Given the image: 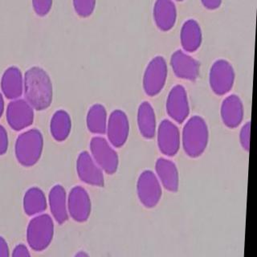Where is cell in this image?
<instances>
[{"label":"cell","instance_id":"obj_13","mask_svg":"<svg viewBox=\"0 0 257 257\" xmlns=\"http://www.w3.org/2000/svg\"><path fill=\"white\" fill-rule=\"evenodd\" d=\"M130 121L124 111L116 109L111 112L107 123L106 134L108 142L115 148L122 147L130 135Z\"/></svg>","mask_w":257,"mask_h":257},{"label":"cell","instance_id":"obj_14","mask_svg":"<svg viewBox=\"0 0 257 257\" xmlns=\"http://www.w3.org/2000/svg\"><path fill=\"white\" fill-rule=\"evenodd\" d=\"M76 172L84 183L94 187H104V171L88 151H83L79 155L76 160Z\"/></svg>","mask_w":257,"mask_h":257},{"label":"cell","instance_id":"obj_9","mask_svg":"<svg viewBox=\"0 0 257 257\" xmlns=\"http://www.w3.org/2000/svg\"><path fill=\"white\" fill-rule=\"evenodd\" d=\"M34 108L24 99L12 100L7 108L6 117L9 126L15 131H23L34 121Z\"/></svg>","mask_w":257,"mask_h":257},{"label":"cell","instance_id":"obj_5","mask_svg":"<svg viewBox=\"0 0 257 257\" xmlns=\"http://www.w3.org/2000/svg\"><path fill=\"white\" fill-rule=\"evenodd\" d=\"M168 67L164 57L155 56L150 61L143 76V89L149 96L159 95L167 83Z\"/></svg>","mask_w":257,"mask_h":257},{"label":"cell","instance_id":"obj_33","mask_svg":"<svg viewBox=\"0 0 257 257\" xmlns=\"http://www.w3.org/2000/svg\"><path fill=\"white\" fill-rule=\"evenodd\" d=\"M5 108V102H4V95L0 92V118L2 117Z\"/></svg>","mask_w":257,"mask_h":257},{"label":"cell","instance_id":"obj_2","mask_svg":"<svg viewBox=\"0 0 257 257\" xmlns=\"http://www.w3.org/2000/svg\"><path fill=\"white\" fill-rule=\"evenodd\" d=\"M209 142V130L206 120L200 116L188 119L182 133L183 150L187 156L199 158L207 149Z\"/></svg>","mask_w":257,"mask_h":257},{"label":"cell","instance_id":"obj_31","mask_svg":"<svg viewBox=\"0 0 257 257\" xmlns=\"http://www.w3.org/2000/svg\"><path fill=\"white\" fill-rule=\"evenodd\" d=\"M201 3L208 10H216L221 6L223 0H201Z\"/></svg>","mask_w":257,"mask_h":257},{"label":"cell","instance_id":"obj_12","mask_svg":"<svg viewBox=\"0 0 257 257\" xmlns=\"http://www.w3.org/2000/svg\"><path fill=\"white\" fill-rule=\"evenodd\" d=\"M159 151L166 156L173 157L179 152L181 135L179 127L171 120L165 119L157 130Z\"/></svg>","mask_w":257,"mask_h":257},{"label":"cell","instance_id":"obj_17","mask_svg":"<svg viewBox=\"0 0 257 257\" xmlns=\"http://www.w3.org/2000/svg\"><path fill=\"white\" fill-rule=\"evenodd\" d=\"M24 78L22 72L16 66L7 68L1 78L3 95L9 100L20 98L24 93Z\"/></svg>","mask_w":257,"mask_h":257},{"label":"cell","instance_id":"obj_20","mask_svg":"<svg viewBox=\"0 0 257 257\" xmlns=\"http://www.w3.org/2000/svg\"><path fill=\"white\" fill-rule=\"evenodd\" d=\"M48 203L55 220L63 224L68 219V197L61 185H55L48 195Z\"/></svg>","mask_w":257,"mask_h":257},{"label":"cell","instance_id":"obj_24","mask_svg":"<svg viewBox=\"0 0 257 257\" xmlns=\"http://www.w3.org/2000/svg\"><path fill=\"white\" fill-rule=\"evenodd\" d=\"M72 119L68 112L63 109L56 111L52 115L50 131L52 138L59 143L68 139L72 131Z\"/></svg>","mask_w":257,"mask_h":257},{"label":"cell","instance_id":"obj_32","mask_svg":"<svg viewBox=\"0 0 257 257\" xmlns=\"http://www.w3.org/2000/svg\"><path fill=\"white\" fill-rule=\"evenodd\" d=\"M10 255V249L8 242L4 237L0 236V257H8Z\"/></svg>","mask_w":257,"mask_h":257},{"label":"cell","instance_id":"obj_19","mask_svg":"<svg viewBox=\"0 0 257 257\" xmlns=\"http://www.w3.org/2000/svg\"><path fill=\"white\" fill-rule=\"evenodd\" d=\"M157 177L165 189L177 192L179 187V174L175 163L170 159L159 158L155 164Z\"/></svg>","mask_w":257,"mask_h":257},{"label":"cell","instance_id":"obj_15","mask_svg":"<svg viewBox=\"0 0 257 257\" xmlns=\"http://www.w3.org/2000/svg\"><path fill=\"white\" fill-rule=\"evenodd\" d=\"M171 66L175 76L183 80H195L200 72L199 61L182 50H177L173 53Z\"/></svg>","mask_w":257,"mask_h":257},{"label":"cell","instance_id":"obj_27","mask_svg":"<svg viewBox=\"0 0 257 257\" xmlns=\"http://www.w3.org/2000/svg\"><path fill=\"white\" fill-rule=\"evenodd\" d=\"M53 0H32V7L39 16H45L50 12Z\"/></svg>","mask_w":257,"mask_h":257},{"label":"cell","instance_id":"obj_26","mask_svg":"<svg viewBox=\"0 0 257 257\" xmlns=\"http://www.w3.org/2000/svg\"><path fill=\"white\" fill-rule=\"evenodd\" d=\"M75 12L82 18H87L94 12L96 0H72Z\"/></svg>","mask_w":257,"mask_h":257},{"label":"cell","instance_id":"obj_1","mask_svg":"<svg viewBox=\"0 0 257 257\" xmlns=\"http://www.w3.org/2000/svg\"><path fill=\"white\" fill-rule=\"evenodd\" d=\"M25 100L35 110H45L53 99V87L50 76L40 67L29 68L24 76Z\"/></svg>","mask_w":257,"mask_h":257},{"label":"cell","instance_id":"obj_10","mask_svg":"<svg viewBox=\"0 0 257 257\" xmlns=\"http://www.w3.org/2000/svg\"><path fill=\"white\" fill-rule=\"evenodd\" d=\"M68 215L78 223L88 220L92 211V203L88 191L80 186L71 189L68 196Z\"/></svg>","mask_w":257,"mask_h":257},{"label":"cell","instance_id":"obj_25","mask_svg":"<svg viewBox=\"0 0 257 257\" xmlns=\"http://www.w3.org/2000/svg\"><path fill=\"white\" fill-rule=\"evenodd\" d=\"M108 115L106 108L100 104L90 107L87 113L86 124L89 132L94 135H104L106 133Z\"/></svg>","mask_w":257,"mask_h":257},{"label":"cell","instance_id":"obj_6","mask_svg":"<svg viewBox=\"0 0 257 257\" xmlns=\"http://www.w3.org/2000/svg\"><path fill=\"white\" fill-rule=\"evenodd\" d=\"M235 80V69L227 60L221 59L211 65L209 73V83L215 94L223 96L228 93L234 86Z\"/></svg>","mask_w":257,"mask_h":257},{"label":"cell","instance_id":"obj_4","mask_svg":"<svg viewBox=\"0 0 257 257\" xmlns=\"http://www.w3.org/2000/svg\"><path fill=\"white\" fill-rule=\"evenodd\" d=\"M54 223L48 214H40L31 219L27 227V241L36 251H44L49 247L54 236Z\"/></svg>","mask_w":257,"mask_h":257},{"label":"cell","instance_id":"obj_23","mask_svg":"<svg viewBox=\"0 0 257 257\" xmlns=\"http://www.w3.org/2000/svg\"><path fill=\"white\" fill-rule=\"evenodd\" d=\"M24 212L28 216L40 215L48 207L46 195L39 187H32L25 193L23 201Z\"/></svg>","mask_w":257,"mask_h":257},{"label":"cell","instance_id":"obj_29","mask_svg":"<svg viewBox=\"0 0 257 257\" xmlns=\"http://www.w3.org/2000/svg\"><path fill=\"white\" fill-rule=\"evenodd\" d=\"M9 139L6 128L0 124V156L5 155L8 150Z\"/></svg>","mask_w":257,"mask_h":257},{"label":"cell","instance_id":"obj_11","mask_svg":"<svg viewBox=\"0 0 257 257\" xmlns=\"http://www.w3.org/2000/svg\"><path fill=\"white\" fill-rule=\"evenodd\" d=\"M166 108L168 116L175 122L182 124L190 114V104L186 88L177 84L171 88L167 99Z\"/></svg>","mask_w":257,"mask_h":257},{"label":"cell","instance_id":"obj_35","mask_svg":"<svg viewBox=\"0 0 257 257\" xmlns=\"http://www.w3.org/2000/svg\"><path fill=\"white\" fill-rule=\"evenodd\" d=\"M176 1H179V2H182V1H183V0H176Z\"/></svg>","mask_w":257,"mask_h":257},{"label":"cell","instance_id":"obj_30","mask_svg":"<svg viewBox=\"0 0 257 257\" xmlns=\"http://www.w3.org/2000/svg\"><path fill=\"white\" fill-rule=\"evenodd\" d=\"M13 257H29L31 256L30 251L28 250L26 245L20 243L15 247L12 251Z\"/></svg>","mask_w":257,"mask_h":257},{"label":"cell","instance_id":"obj_7","mask_svg":"<svg viewBox=\"0 0 257 257\" xmlns=\"http://www.w3.org/2000/svg\"><path fill=\"white\" fill-rule=\"evenodd\" d=\"M91 155L102 171L108 175H113L117 171L119 157L109 142L102 137H94L91 139Z\"/></svg>","mask_w":257,"mask_h":257},{"label":"cell","instance_id":"obj_21","mask_svg":"<svg viewBox=\"0 0 257 257\" xmlns=\"http://www.w3.org/2000/svg\"><path fill=\"white\" fill-rule=\"evenodd\" d=\"M180 42L186 52L192 53L199 50L203 42V32L196 20H188L183 24L180 32Z\"/></svg>","mask_w":257,"mask_h":257},{"label":"cell","instance_id":"obj_8","mask_svg":"<svg viewBox=\"0 0 257 257\" xmlns=\"http://www.w3.org/2000/svg\"><path fill=\"white\" fill-rule=\"evenodd\" d=\"M137 192L142 204L147 208H154L159 204L163 195L160 181L150 170L143 171L137 183Z\"/></svg>","mask_w":257,"mask_h":257},{"label":"cell","instance_id":"obj_16","mask_svg":"<svg viewBox=\"0 0 257 257\" xmlns=\"http://www.w3.org/2000/svg\"><path fill=\"white\" fill-rule=\"evenodd\" d=\"M221 118L229 128H235L242 123L244 116L243 101L239 96L231 94L223 100L220 108Z\"/></svg>","mask_w":257,"mask_h":257},{"label":"cell","instance_id":"obj_18","mask_svg":"<svg viewBox=\"0 0 257 257\" xmlns=\"http://www.w3.org/2000/svg\"><path fill=\"white\" fill-rule=\"evenodd\" d=\"M153 16L156 26L163 32L171 30L177 20V8L172 0H156Z\"/></svg>","mask_w":257,"mask_h":257},{"label":"cell","instance_id":"obj_28","mask_svg":"<svg viewBox=\"0 0 257 257\" xmlns=\"http://www.w3.org/2000/svg\"><path fill=\"white\" fill-rule=\"evenodd\" d=\"M250 132H251V121H247L243 124L239 133V142L243 150L249 151L250 148Z\"/></svg>","mask_w":257,"mask_h":257},{"label":"cell","instance_id":"obj_3","mask_svg":"<svg viewBox=\"0 0 257 257\" xmlns=\"http://www.w3.org/2000/svg\"><path fill=\"white\" fill-rule=\"evenodd\" d=\"M44 150V137L37 128L19 135L15 145L16 159L23 167H33L40 161Z\"/></svg>","mask_w":257,"mask_h":257},{"label":"cell","instance_id":"obj_34","mask_svg":"<svg viewBox=\"0 0 257 257\" xmlns=\"http://www.w3.org/2000/svg\"><path fill=\"white\" fill-rule=\"evenodd\" d=\"M81 255H83V256H84V255H87V254H85V253L83 252H80L76 255V256H81Z\"/></svg>","mask_w":257,"mask_h":257},{"label":"cell","instance_id":"obj_22","mask_svg":"<svg viewBox=\"0 0 257 257\" xmlns=\"http://www.w3.org/2000/svg\"><path fill=\"white\" fill-rule=\"evenodd\" d=\"M138 125L142 136L145 139H152L157 132V120L155 109L151 103L143 101L138 109Z\"/></svg>","mask_w":257,"mask_h":257}]
</instances>
